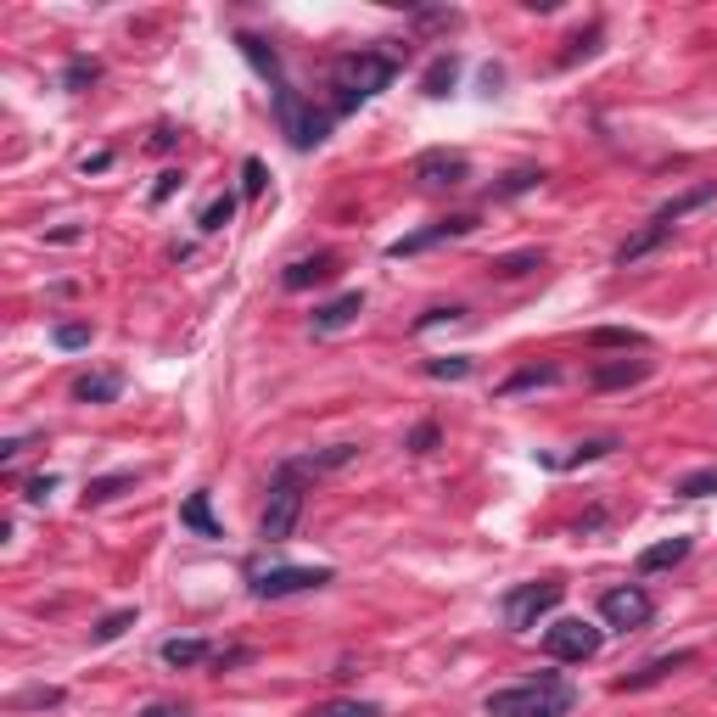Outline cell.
Masks as SVG:
<instances>
[{
	"label": "cell",
	"mask_w": 717,
	"mask_h": 717,
	"mask_svg": "<svg viewBox=\"0 0 717 717\" xmlns=\"http://www.w3.org/2000/svg\"><path fill=\"white\" fill-rule=\"evenodd\" d=\"M572 706H577V689L561 673H538L527 684L493 689L488 701H482V712L488 717H566Z\"/></svg>",
	"instance_id": "1"
},
{
	"label": "cell",
	"mask_w": 717,
	"mask_h": 717,
	"mask_svg": "<svg viewBox=\"0 0 717 717\" xmlns=\"http://www.w3.org/2000/svg\"><path fill=\"white\" fill-rule=\"evenodd\" d=\"M398 62L387 57V51H348V57H337V68H331V85H337V107L342 113H353L359 101L381 96V90L393 85Z\"/></svg>",
	"instance_id": "2"
},
{
	"label": "cell",
	"mask_w": 717,
	"mask_h": 717,
	"mask_svg": "<svg viewBox=\"0 0 717 717\" xmlns=\"http://www.w3.org/2000/svg\"><path fill=\"white\" fill-rule=\"evenodd\" d=\"M297 521H303V488H297L292 465H281L275 482H269V505H264V516H258V538H264V544H281V538L297 533Z\"/></svg>",
	"instance_id": "3"
},
{
	"label": "cell",
	"mask_w": 717,
	"mask_h": 717,
	"mask_svg": "<svg viewBox=\"0 0 717 717\" xmlns=\"http://www.w3.org/2000/svg\"><path fill=\"white\" fill-rule=\"evenodd\" d=\"M275 118H281V135L297 146V152H314V146H320L325 135H331V118L314 113V107H309L303 96H297L292 85L275 90Z\"/></svg>",
	"instance_id": "4"
},
{
	"label": "cell",
	"mask_w": 717,
	"mask_h": 717,
	"mask_svg": "<svg viewBox=\"0 0 717 717\" xmlns=\"http://www.w3.org/2000/svg\"><path fill=\"white\" fill-rule=\"evenodd\" d=\"M561 583H555V577H544V583H516V589L505 594V605H499V611H505V628L510 633H527V628H538V617H549V611H555V605H561Z\"/></svg>",
	"instance_id": "5"
},
{
	"label": "cell",
	"mask_w": 717,
	"mask_h": 717,
	"mask_svg": "<svg viewBox=\"0 0 717 717\" xmlns=\"http://www.w3.org/2000/svg\"><path fill=\"white\" fill-rule=\"evenodd\" d=\"M600 645H605V633L594 628V622H583V617H561V622H549L544 628L549 661H594L600 656Z\"/></svg>",
	"instance_id": "6"
},
{
	"label": "cell",
	"mask_w": 717,
	"mask_h": 717,
	"mask_svg": "<svg viewBox=\"0 0 717 717\" xmlns=\"http://www.w3.org/2000/svg\"><path fill=\"white\" fill-rule=\"evenodd\" d=\"M331 583V566H269L253 572V594L258 600H286V594H309Z\"/></svg>",
	"instance_id": "7"
},
{
	"label": "cell",
	"mask_w": 717,
	"mask_h": 717,
	"mask_svg": "<svg viewBox=\"0 0 717 717\" xmlns=\"http://www.w3.org/2000/svg\"><path fill=\"white\" fill-rule=\"evenodd\" d=\"M656 617V605H650V594L639 589V583H622V589H605L600 594V622L617 633H633L645 628V622Z\"/></svg>",
	"instance_id": "8"
},
{
	"label": "cell",
	"mask_w": 717,
	"mask_h": 717,
	"mask_svg": "<svg viewBox=\"0 0 717 717\" xmlns=\"http://www.w3.org/2000/svg\"><path fill=\"white\" fill-rule=\"evenodd\" d=\"M415 180H421L426 191H454V185L471 180V163H465V152L437 146V152H421V157H415Z\"/></svg>",
	"instance_id": "9"
},
{
	"label": "cell",
	"mask_w": 717,
	"mask_h": 717,
	"mask_svg": "<svg viewBox=\"0 0 717 717\" xmlns=\"http://www.w3.org/2000/svg\"><path fill=\"white\" fill-rule=\"evenodd\" d=\"M471 230H477V219H471V213H449V219H432L426 230L393 241L387 253H393V258H415V253H426V247H437V241H460V236H471Z\"/></svg>",
	"instance_id": "10"
},
{
	"label": "cell",
	"mask_w": 717,
	"mask_h": 717,
	"mask_svg": "<svg viewBox=\"0 0 717 717\" xmlns=\"http://www.w3.org/2000/svg\"><path fill=\"white\" fill-rule=\"evenodd\" d=\"M337 264H342L337 253H314V258H297V264H286L281 286H286V292H309V286H325V281H331V275H337Z\"/></svg>",
	"instance_id": "11"
},
{
	"label": "cell",
	"mask_w": 717,
	"mask_h": 717,
	"mask_svg": "<svg viewBox=\"0 0 717 717\" xmlns=\"http://www.w3.org/2000/svg\"><path fill=\"white\" fill-rule=\"evenodd\" d=\"M359 314H365V292H342V297H331V303H320V309H314V331H320V337H331V331H348Z\"/></svg>",
	"instance_id": "12"
},
{
	"label": "cell",
	"mask_w": 717,
	"mask_h": 717,
	"mask_svg": "<svg viewBox=\"0 0 717 717\" xmlns=\"http://www.w3.org/2000/svg\"><path fill=\"white\" fill-rule=\"evenodd\" d=\"M689 661H695V650H673V656H656V661H645L639 673L617 678V695H633V689H650V684H661L667 673H678V667H689Z\"/></svg>",
	"instance_id": "13"
},
{
	"label": "cell",
	"mask_w": 717,
	"mask_h": 717,
	"mask_svg": "<svg viewBox=\"0 0 717 717\" xmlns=\"http://www.w3.org/2000/svg\"><path fill=\"white\" fill-rule=\"evenodd\" d=\"M645 376H650L645 359H611V365H594L589 370V387L611 393V387H633V381H645Z\"/></svg>",
	"instance_id": "14"
},
{
	"label": "cell",
	"mask_w": 717,
	"mask_h": 717,
	"mask_svg": "<svg viewBox=\"0 0 717 717\" xmlns=\"http://www.w3.org/2000/svg\"><path fill=\"white\" fill-rule=\"evenodd\" d=\"M118 393H124V381L113 370H90V376L73 381V404H113Z\"/></svg>",
	"instance_id": "15"
},
{
	"label": "cell",
	"mask_w": 717,
	"mask_h": 717,
	"mask_svg": "<svg viewBox=\"0 0 717 717\" xmlns=\"http://www.w3.org/2000/svg\"><path fill=\"white\" fill-rule=\"evenodd\" d=\"M538 387H561V370H555V365H527V370H516V376L499 381V398L538 393Z\"/></svg>",
	"instance_id": "16"
},
{
	"label": "cell",
	"mask_w": 717,
	"mask_h": 717,
	"mask_svg": "<svg viewBox=\"0 0 717 717\" xmlns=\"http://www.w3.org/2000/svg\"><path fill=\"white\" fill-rule=\"evenodd\" d=\"M689 538H661V544H650L645 555H639V577H650V572H667V566H678V561H689Z\"/></svg>",
	"instance_id": "17"
},
{
	"label": "cell",
	"mask_w": 717,
	"mask_h": 717,
	"mask_svg": "<svg viewBox=\"0 0 717 717\" xmlns=\"http://www.w3.org/2000/svg\"><path fill=\"white\" fill-rule=\"evenodd\" d=\"M236 45H241V57L253 62V68L264 73V79H269V85H275V90L286 85V79H281V57H275V45H264V40H258V34H236Z\"/></svg>",
	"instance_id": "18"
},
{
	"label": "cell",
	"mask_w": 717,
	"mask_h": 717,
	"mask_svg": "<svg viewBox=\"0 0 717 717\" xmlns=\"http://www.w3.org/2000/svg\"><path fill=\"white\" fill-rule=\"evenodd\" d=\"M706 202H717V185H695V191H684V197H673L667 208H656V225L673 230L678 219H689L695 208H706Z\"/></svg>",
	"instance_id": "19"
},
{
	"label": "cell",
	"mask_w": 717,
	"mask_h": 717,
	"mask_svg": "<svg viewBox=\"0 0 717 717\" xmlns=\"http://www.w3.org/2000/svg\"><path fill=\"white\" fill-rule=\"evenodd\" d=\"M667 236H673V230H667V225H656V219H650V225L639 230V236H628V241H622V247H617V264H622V269H628V264H639V258H645V253H656V247H661V241H667Z\"/></svg>",
	"instance_id": "20"
},
{
	"label": "cell",
	"mask_w": 717,
	"mask_h": 717,
	"mask_svg": "<svg viewBox=\"0 0 717 717\" xmlns=\"http://www.w3.org/2000/svg\"><path fill=\"white\" fill-rule=\"evenodd\" d=\"M180 527H191V533H202V538H225V527H219L208 510V493H191L180 505Z\"/></svg>",
	"instance_id": "21"
},
{
	"label": "cell",
	"mask_w": 717,
	"mask_h": 717,
	"mask_svg": "<svg viewBox=\"0 0 717 717\" xmlns=\"http://www.w3.org/2000/svg\"><path fill=\"white\" fill-rule=\"evenodd\" d=\"M353 454H359V443H337V449H325V454H303V460H286V465H292L297 477H303V471H314V477H320V471H342V465H348Z\"/></svg>",
	"instance_id": "22"
},
{
	"label": "cell",
	"mask_w": 717,
	"mask_h": 717,
	"mask_svg": "<svg viewBox=\"0 0 717 717\" xmlns=\"http://www.w3.org/2000/svg\"><path fill=\"white\" fill-rule=\"evenodd\" d=\"M454 79H460V57H454V51H449V57H437L432 68H426L421 90H426V96H432V101H443V96H449V90H454Z\"/></svg>",
	"instance_id": "23"
},
{
	"label": "cell",
	"mask_w": 717,
	"mask_h": 717,
	"mask_svg": "<svg viewBox=\"0 0 717 717\" xmlns=\"http://www.w3.org/2000/svg\"><path fill=\"white\" fill-rule=\"evenodd\" d=\"M163 661H169V667H202V661H213V650H208V639H169V645H163Z\"/></svg>",
	"instance_id": "24"
},
{
	"label": "cell",
	"mask_w": 717,
	"mask_h": 717,
	"mask_svg": "<svg viewBox=\"0 0 717 717\" xmlns=\"http://www.w3.org/2000/svg\"><path fill=\"white\" fill-rule=\"evenodd\" d=\"M533 269H544V253H538V247H527V253L493 258V264H488V275H499V281H521V275H533Z\"/></svg>",
	"instance_id": "25"
},
{
	"label": "cell",
	"mask_w": 717,
	"mask_h": 717,
	"mask_svg": "<svg viewBox=\"0 0 717 717\" xmlns=\"http://www.w3.org/2000/svg\"><path fill=\"white\" fill-rule=\"evenodd\" d=\"M533 185H544V169H516V174H505V180L493 185L488 197H493V202H505V197H521V191H533Z\"/></svg>",
	"instance_id": "26"
},
{
	"label": "cell",
	"mask_w": 717,
	"mask_h": 717,
	"mask_svg": "<svg viewBox=\"0 0 717 717\" xmlns=\"http://www.w3.org/2000/svg\"><path fill=\"white\" fill-rule=\"evenodd\" d=\"M471 370H477V365H471L465 353H443V359H426V376H432V381H465Z\"/></svg>",
	"instance_id": "27"
},
{
	"label": "cell",
	"mask_w": 717,
	"mask_h": 717,
	"mask_svg": "<svg viewBox=\"0 0 717 717\" xmlns=\"http://www.w3.org/2000/svg\"><path fill=\"white\" fill-rule=\"evenodd\" d=\"M678 499H706V493H717V465H706V471H689V477L673 482Z\"/></svg>",
	"instance_id": "28"
},
{
	"label": "cell",
	"mask_w": 717,
	"mask_h": 717,
	"mask_svg": "<svg viewBox=\"0 0 717 717\" xmlns=\"http://www.w3.org/2000/svg\"><path fill=\"white\" fill-rule=\"evenodd\" d=\"M129 628H135V611L124 605V611H113V617H101V622H96V633H90V645H113V639H124Z\"/></svg>",
	"instance_id": "29"
},
{
	"label": "cell",
	"mask_w": 717,
	"mask_h": 717,
	"mask_svg": "<svg viewBox=\"0 0 717 717\" xmlns=\"http://www.w3.org/2000/svg\"><path fill=\"white\" fill-rule=\"evenodd\" d=\"M129 482H135V471H113V477H96L85 488V505H107V499H113V493H124Z\"/></svg>",
	"instance_id": "30"
},
{
	"label": "cell",
	"mask_w": 717,
	"mask_h": 717,
	"mask_svg": "<svg viewBox=\"0 0 717 717\" xmlns=\"http://www.w3.org/2000/svg\"><path fill=\"white\" fill-rule=\"evenodd\" d=\"M309 717H381L376 701H320Z\"/></svg>",
	"instance_id": "31"
},
{
	"label": "cell",
	"mask_w": 717,
	"mask_h": 717,
	"mask_svg": "<svg viewBox=\"0 0 717 717\" xmlns=\"http://www.w3.org/2000/svg\"><path fill=\"white\" fill-rule=\"evenodd\" d=\"M51 342H57L62 353H79V348H90V325L85 320H62L57 331H51Z\"/></svg>",
	"instance_id": "32"
},
{
	"label": "cell",
	"mask_w": 717,
	"mask_h": 717,
	"mask_svg": "<svg viewBox=\"0 0 717 717\" xmlns=\"http://www.w3.org/2000/svg\"><path fill=\"white\" fill-rule=\"evenodd\" d=\"M594 348H645V331H622V325H600L594 331Z\"/></svg>",
	"instance_id": "33"
},
{
	"label": "cell",
	"mask_w": 717,
	"mask_h": 717,
	"mask_svg": "<svg viewBox=\"0 0 717 717\" xmlns=\"http://www.w3.org/2000/svg\"><path fill=\"white\" fill-rule=\"evenodd\" d=\"M96 79H101V62L73 57V62H68V73H62V90H85V85H96Z\"/></svg>",
	"instance_id": "34"
},
{
	"label": "cell",
	"mask_w": 717,
	"mask_h": 717,
	"mask_svg": "<svg viewBox=\"0 0 717 717\" xmlns=\"http://www.w3.org/2000/svg\"><path fill=\"white\" fill-rule=\"evenodd\" d=\"M230 219H236V197H213L208 208H202V219H197V225H202V230H208V236H213V230H225Z\"/></svg>",
	"instance_id": "35"
},
{
	"label": "cell",
	"mask_w": 717,
	"mask_h": 717,
	"mask_svg": "<svg viewBox=\"0 0 717 717\" xmlns=\"http://www.w3.org/2000/svg\"><path fill=\"white\" fill-rule=\"evenodd\" d=\"M611 449H617V437H589V443H577V454H566V460H561V471L589 465V460H600V454H611Z\"/></svg>",
	"instance_id": "36"
},
{
	"label": "cell",
	"mask_w": 717,
	"mask_h": 717,
	"mask_svg": "<svg viewBox=\"0 0 717 717\" xmlns=\"http://www.w3.org/2000/svg\"><path fill=\"white\" fill-rule=\"evenodd\" d=\"M57 488H62V477H57V471H45V477H29V482H23V499H29V505H45Z\"/></svg>",
	"instance_id": "37"
},
{
	"label": "cell",
	"mask_w": 717,
	"mask_h": 717,
	"mask_svg": "<svg viewBox=\"0 0 717 717\" xmlns=\"http://www.w3.org/2000/svg\"><path fill=\"white\" fill-rule=\"evenodd\" d=\"M264 185H269L264 163H258V157H247V163H241V191H247V197H264Z\"/></svg>",
	"instance_id": "38"
},
{
	"label": "cell",
	"mask_w": 717,
	"mask_h": 717,
	"mask_svg": "<svg viewBox=\"0 0 717 717\" xmlns=\"http://www.w3.org/2000/svg\"><path fill=\"white\" fill-rule=\"evenodd\" d=\"M404 449H409V454H432V449H437V426H432V421H421L415 432L404 437Z\"/></svg>",
	"instance_id": "39"
},
{
	"label": "cell",
	"mask_w": 717,
	"mask_h": 717,
	"mask_svg": "<svg viewBox=\"0 0 717 717\" xmlns=\"http://www.w3.org/2000/svg\"><path fill=\"white\" fill-rule=\"evenodd\" d=\"M23 706H62V689H29L12 701V712H23Z\"/></svg>",
	"instance_id": "40"
},
{
	"label": "cell",
	"mask_w": 717,
	"mask_h": 717,
	"mask_svg": "<svg viewBox=\"0 0 717 717\" xmlns=\"http://www.w3.org/2000/svg\"><path fill=\"white\" fill-rule=\"evenodd\" d=\"M174 191H180V169H163L157 174V185H152V202H169Z\"/></svg>",
	"instance_id": "41"
},
{
	"label": "cell",
	"mask_w": 717,
	"mask_h": 717,
	"mask_svg": "<svg viewBox=\"0 0 717 717\" xmlns=\"http://www.w3.org/2000/svg\"><path fill=\"white\" fill-rule=\"evenodd\" d=\"M465 309H426L421 320H415V331H432V325H449V320H460Z\"/></svg>",
	"instance_id": "42"
},
{
	"label": "cell",
	"mask_w": 717,
	"mask_h": 717,
	"mask_svg": "<svg viewBox=\"0 0 717 717\" xmlns=\"http://www.w3.org/2000/svg\"><path fill=\"white\" fill-rule=\"evenodd\" d=\"M594 40H600V29H589V34H577V40H572V51H566V57H561V62H577V57H589V51H594Z\"/></svg>",
	"instance_id": "43"
},
{
	"label": "cell",
	"mask_w": 717,
	"mask_h": 717,
	"mask_svg": "<svg viewBox=\"0 0 717 717\" xmlns=\"http://www.w3.org/2000/svg\"><path fill=\"white\" fill-rule=\"evenodd\" d=\"M29 443H34V432H23V437H6V443H0V460L12 465V460H17V454L29 449Z\"/></svg>",
	"instance_id": "44"
},
{
	"label": "cell",
	"mask_w": 717,
	"mask_h": 717,
	"mask_svg": "<svg viewBox=\"0 0 717 717\" xmlns=\"http://www.w3.org/2000/svg\"><path fill=\"white\" fill-rule=\"evenodd\" d=\"M141 717H185V706H174V701H152V706H141Z\"/></svg>",
	"instance_id": "45"
},
{
	"label": "cell",
	"mask_w": 717,
	"mask_h": 717,
	"mask_svg": "<svg viewBox=\"0 0 717 717\" xmlns=\"http://www.w3.org/2000/svg\"><path fill=\"white\" fill-rule=\"evenodd\" d=\"M253 656V650H219V656H213V667H219V673H225V667H241V661Z\"/></svg>",
	"instance_id": "46"
},
{
	"label": "cell",
	"mask_w": 717,
	"mask_h": 717,
	"mask_svg": "<svg viewBox=\"0 0 717 717\" xmlns=\"http://www.w3.org/2000/svg\"><path fill=\"white\" fill-rule=\"evenodd\" d=\"M79 169H85V174H101V169H113V152H90L85 163H79Z\"/></svg>",
	"instance_id": "47"
},
{
	"label": "cell",
	"mask_w": 717,
	"mask_h": 717,
	"mask_svg": "<svg viewBox=\"0 0 717 717\" xmlns=\"http://www.w3.org/2000/svg\"><path fill=\"white\" fill-rule=\"evenodd\" d=\"M169 146H174V129L157 124V129H152V152H169Z\"/></svg>",
	"instance_id": "48"
}]
</instances>
